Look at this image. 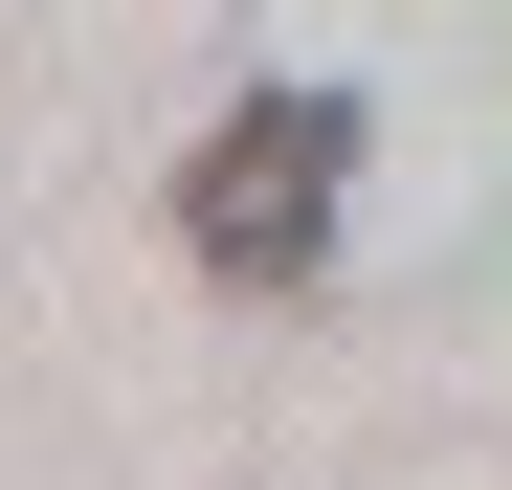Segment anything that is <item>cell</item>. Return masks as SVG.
I'll return each instance as SVG.
<instances>
[{"label":"cell","mask_w":512,"mask_h":490,"mask_svg":"<svg viewBox=\"0 0 512 490\" xmlns=\"http://www.w3.org/2000/svg\"><path fill=\"white\" fill-rule=\"evenodd\" d=\"M334 201H357V90H245L179 156V245L223 290H312L334 268Z\"/></svg>","instance_id":"obj_1"}]
</instances>
